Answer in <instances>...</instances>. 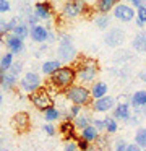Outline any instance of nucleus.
<instances>
[{
    "instance_id": "1",
    "label": "nucleus",
    "mask_w": 146,
    "mask_h": 151,
    "mask_svg": "<svg viewBox=\"0 0 146 151\" xmlns=\"http://www.w3.org/2000/svg\"><path fill=\"white\" fill-rule=\"evenodd\" d=\"M73 67L76 70V81L83 86L93 85L96 81V76L99 73V65L94 59L89 57H81L78 62H73Z\"/></svg>"
},
{
    "instance_id": "2",
    "label": "nucleus",
    "mask_w": 146,
    "mask_h": 151,
    "mask_svg": "<svg viewBox=\"0 0 146 151\" xmlns=\"http://www.w3.org/2000/svg\"><path fill=\"white\" fill-rule=\"evenodd\" d=\"M49 83L54 89H68L76 83V70L71 65H62L54 75L49 78Z\"/></svg>"
},
{
    "instance_id": "3",
    "label": "nucleus",
    "mask_w": 146,
    "mask_h": 151,
    "mask_svg": "<svg viewBox=\"0 0 146 151\" xmlns=\"http://www.w3.org/2000/svg\"><path fill=\"white\" fill-rule=\"evenodd\" d=\"M63 93H65V98H67L71 104L81 106V107H88V106H91V102H93L89 88L80 85V83H75L73 86L65 89Z\"/></svg>"
},
{
    "instance_id": "4",
    "label": "nucleus",
    "mask_w": 146,
    "mask_h": 151,
    "mask_svg": "<svg viewBox=\"0 0 146 151\" xmlns=\"http://www.w3.org/2000/svg\"><path fill=\"white\" fill-rule=\"evenodd\" d=\"M88 12L86 0H67L62 8V17L65 20H75Z\"/></svg>"
},
{
    "instance_id": "5",
    "label": "nucleus",
    "mask_w": 146,
    "mask_h": 151,
    "mask_svg": "<svg viewBox=\"0 0 146 151\" xmlns=\"http://www.w3.org/2000/svg\"><path fill=\"white\" fill-rule=\"evenodd\" d=\"M57 55L60 62H71L76 57V47L73 46V41L70 36L63 34L58 41V49H57Z\"/></svg>"
},
{
    "instance_id": "6",
    "label": "nucleus",
    "mask_w": 146,
    "mask_h": 151,
    "mask_svg": "<svg viewBox=\"0 0 146 151\" xmlns=\"http://www.w3.org/2000/svg\"><path fill=\"white\" fill-rule=\"evenodd\" d=\"M19 88L26 94H32V93L42 88V78L36 72H26L23 75V78L19 80Z\"/></svg>"
},
{
    "instance_id": "7",
    "label": "nucleus",
    "mask_w": 146,
    "mask_h": 151,
    "mask_svg": "<svg viewBox=\"0 0 146 151\" xmlns=\"http://www.w3.org/2000/svg\"><path fill=\"white\" fill-rule=\"evenodd\" d=\"M29 101H31V104L41 112L47 111L49 107L54 106V99H52L50 93H49L45 88H41V89H37L36 93L29 94Z\"/></svg>"
},
{
    "instance_id": "8",
    "label": "nucleus",
    "mask_w": 146,
    "mask_h": 151,
    "mask_svg": "<svg viewBox=\"0 0 146 151\" xmlns=\"http://www.w3.org/2000/svg\"><path fill=\"white\" fill-rule=\"evenodd\" d=\"M135 17H136V10L128 4H119L114 8V18L119 20V21L128 23V21H132Z\"/></svg>"
},
{
    "instance_id": "9",
    "label": "nucleus",
    "mask_w": 146,
    "mask_h": 151,
    "mask_svg": "<svg viewBox=\"0 0 146 151\" xmlns=\"http://www.w3.org/2000/svg\"><path fill=\"white\" fill-rule=\"evenodd\" d=\"M123 41H125V31L122 28H112L104 36V44L109 47H119L123 44Z\"/></svg>"
},
{
    "instance_id": "10",
    "label": "nucleus",
    "mask_w": 146,
    "mask_h": 151,
    "mask_svg": "<svg viewBox=\"0 0 146 151\" xmlns=\"http://www.w3.org/2000/svg\"><path fill=\"white\" fill-rule=\"evenodd\" d=\"M12 125L18 133H24V132H28L29 127H31V117H29V114L24 111L16 112L12 117Z\"/></svg>"
},
{
    "instance_id": "11",
    "label": "nucleus",
    "mask_w": 146,
    "mask_h": 151,
    "mask_svg": "<svg viewBox=\"0 0 146 151\" xmlns=\"http://www.w3.org/2000/svg\"><path fill=\"white\" fill-rule=\"evenodd\" d=\"M32 13L39 18V20H50L52 15H54V8H52V4L49 0H41V2H36L34 5V12Z\"/></svg>"
},
{
    "instance_id": "12",
    "label": "nucleus",
    "mask_w": 146,
    "mask_h": 151,
    "mask_svg": "<svg viewBox=\"0 0 146 151\" xmlns=\"http://www.w3.org/2000/svg\"><path fill=\"white\" fill-rule=\"evenodd\" d=\"M117 104L115 98L114 96H104V98L101 99H96V101L91 102V109H93L94 112H109L110 109H114Z\"/></svg>"
},
{
    "instance_id": "13",
    "label": "nucleus",
    "mask_w": 146,
    "mask_h": 151,
    "mask_svg": "<svg viewBox=\"0 0 146 151\" xmlns=\"http://www.w3.org/2000/svg\"><path fill=\"white\" fill-rule=\"evenodd\" d=\"M3 42H5L8 52H12L13 55H18V54H21L23 50H24V41L16 37V36H13L12 33H10L8 36H5Z\"/></svg>"
},
{
    "instance_id": "14",
    "label": "nucleus",
    "mask_w": 146,
    "mask_h": 151,
    "mask_svg": "<svg viewBox=\"0 0 146 151\" xmlns=\"http://www.w3.org/2000/svg\"><path fill=\"white\" fill-rule=\"evenodd\" d=\"M58 132L62 133V137L67 141H76L80 135H76V127L71 120H63L58 125Z\"/></svg>"
},
{
    "instance_id": "15",
    "label": "nucleus",
    "mask_w": 146,
    "mask_h": 151,
    "mask_svg": "<svg viewBox=\"0 0 146 151\" xmlns=\"http://www.w3.org/2000/svg\"><path fill=\"white\" fill-rule=\"evenodd\" d=\"M115 120H125L128 122L130 117H132V104H128L127 101L119 102V104L114 107V115H112Z\"/></svg>"
},
{
    "instance_id": "16",
    "label": "nucleus",
    "mask_w": 146,
    "mask_h": 151,
    "mask_svg": "<svg viewBox=\"0 0 146 151\" xmlns=\"http://www.w3.org/2000/svg\"><path fill=\"white\" fill-rule=\"evenodd\" d=\"M29 36H31V39L34 42L42 44L49 39V29L45 26H42V24H36V26H32L29 29Z\"/></svg>"
},
{
    "instance_id": "17",
    "label": "nucleus",
    "mask_w": 146,
    "mask_h": 151,
    "mask_svg": "<svg viewBox=\"0 0 146 151\" xmlns=\"http://www.w3.org/2000/svg\"><path fill=\"white\" fill-rule=\"evenodd\" d=\"M130 104L132 107L138 112H141V109L146 106V89H140V91H135L132 94V99H130Z\"/></svg>"
},
{
    "instance_id": "18",
    "label": "nucleus",
    "mask_w": 146,
    "mask_h": 151,
    "mask_svg": "<svg viewBox=\"0 0 146 151\" xmlns=\"http://www.w3.org/2000/svg\"><path fill=\"white\" fill-rule=\"evenodd\" d=\"M89 91H91V98H93V101H96V99H101V98H104V96H107L109 86H107L106 81H94L93 85H91Z\"/></svg>"
},
{
    "instance_id": "19",
    "label": "nucleus",
    "mask_w": 146,
    "mask_h": 151,
    "mask_svg": "<svg viewBox=\"0 0 146 151\" xmlns=\"http://www.w3.org/2000/svg\"><path fill=\"white\" fill-rule=\"evenodd\" d=\"M119 4H120V0H97L96 4H94V10L99 15H107Z\"/></svg>"
},
{
    "instance_id": "20",
    "label": "nucleus",
    "mask_w": 146,
    "mask_h": 151,
    "mask_svg": "<svg viewBox=\"0 0 146 151\" xmlns=\"http://www.w3.org/2000/svg\"><path fill=\"white\" fill-rule=\"evenodd\" d=\"M16 83H18V76L12 75L10 72L0 73V86H2V89H5V91H12V89L16 86Z\"/></svg>"
},
{
    "instance_id": "21",
    "label": "nucleus",
    "mask_w": 146,
    "mask_h": 151,
    "mask_svg": "<svg viewBox=\"0 0 146 151\" xmlns=\"http://www.w3.org/2000/svg\"><path fill=\"white\" fill-rule=\"evenodd\" d=\"M62 67V62L58 59H54V60H45L44 63L41 65V72L47 76H52L58 68Z\"/></svg>"
},
{
    "instance_id": "22",
    "label": "nucleus",
    "mask_w": 146,
    "mask_h": 151,
    "mask_svg": "<svg viewBox=\"0 0 146 151\" xmlns=\"http://www.w3.org/2000/svg\"><path fill=\"white\" fill-rule=\"evenodd\" d=\"M80 138H83V140L89 141V143L93 145L94 141H96L97 138H99V132H97L96 128L93 127V124H91V125H88L86 128L80 130Z\"/></svg>"
},
{
    "instance_id": "23",
    "label": "nucleus",
    "mask_w": 146,
    "mask_h": 151,
    "mask_svg": "<svg viewBox=\"0 0 146 151\" xmlns=\"http://www.w3.org/2000/svg\"><path fill=\"white\" fill-rule=\"evenodd\" d=\"M133 49L136 50V52H146V33L145 31H141V33H138L135 36V39H133L132 42Z\"/></svg>"
},
{
    "instance_id": "24",
    "label": "nucleus",
    "mask_w": 146,
    "mask_h": 151,
    "mask_svg": "<svg viewBox=\"0 0 146 151\" xmlns=\"http://www.w3.org/2000/svg\"><path fill=\"white\" fill-rule=\"evenodd\" d=\"M13 63L15 62H13V54L12 52L2 54V57H0V73H6L12 68Z\"/></svg>"
},
{
    "instance_id": "25",
    "label": "nucleus",
    "mask_w": 146,
    "mask_h": 151,
    "mask_svg": "<svg viewBox=\"0 0 146 151\" xmlns=\"http://www.w3.org/2000/svg\"><path fill=\"white\" fill-rule=\"evenodd\" d=\"M73 124H75V127H76L78 130H83V128L88 127V125L93 124V117H91L89 114H80L73 120Z\"/></svg>"
},
{
    "instance_id": "26",
    "label": "nucleus",
    "mask_w": 146,
    "mask_h": 151,
    "mask_svg": "<svg viewBox=\"0 0 146 151\" xmlns=\"http://www.w3.org/2000/svg\"><path fill=\"white\" fill-rule=\"evenodd\" d=\"M29 29H31V28H29L26 23H19L18 26H15V28H13L12 34H13V36H16V37H19V39H23V41H24L26 37L29 36Z\"/></svg>"
},
{
    "instance_id": "27",
    "label": "nucleus",
    "mask_w": 146,
    "mask_h": 151,
    "mask_svg": "<svg viewBox=\"0 0 146 151\" xmlns=\"http://www.w3.org/2000/svg\"><path fill=\"white\" fill-rule=\"evenodd\" d=\"M60 117H62V112L58 111L55 106H52V107L47 109V111H44V119L47 120V124H52V122L58 120Z\"/></svg>"
},
{
    "instance_id": "28",
    "label": "nucleus",
    "mask_w": 146,
    "mask_h": 151,
    "mask_svg": "<svg viewBox=\"0 0 146 151\" xmlns=\"http://www.w3.org/2000/svg\"><path fill=\"white\" fill-rule=\"evenodd\" d=\"M135 143L141 148V151L146 150V128L145 127H140L138 130H136V133H135Z\"/></svg>"
},
{
    "instance_id": "29",
    "label": "nucleus",
    "mask_w": 146,
    "mask_h": 151,
    "mask_svg": "<svg viewBox=\"0 0 146 151\" xmlns=\"http://www.w3.org/2000/svg\"><path fill=\"white\" fill-rule=\"evenodd\" d=\"M94 23H96V26L99 29H107L110 24V18H109V15H97L94 18Z\"/></svg>"
},
{
    "instance_id": "30",
    "label": "nucleus",
    "mask_w": 146,
    "mask_h": 151,
    "mask_svg": "<svg viewBox=\"0 0 146 151\" xmlns=\"http://www.w3.org/2000/svg\"><path fill=\"white\" fill-rule=\"evenodd\" d=\"M119 130V124L114 117H106V132L107 133H115Z\"/></svg>"
},
{
    "instance_id": "31",
    "label": "nucleus",
    "mask_w": 146,
    "mask_h": 151,
    "mask_svg": "<svg viewBox=\"0 0 146 151\" xmlns=\"http://www.w3.org/2000/svg\"><path fill=\"white\" fill-rule=\"evenodd\" d=\"M76 146H78V151H89L91 148H93V145H91L89 141H86V140H83V138L78 137V140H76Z\"/></svg>"
},
{
    "instance_id": "32",
    "label": "nucleus",
    "mask_w": 146,
    "mask_h": 151,
    "mask_svg": "<svg viewBox=\"0 0 146 151\" xmlns=\"http://www.w3.org/2000/svg\"><path fill=\"white\" fill-rule=\"evenodd\" d=\"M93 127L97 132L106 130V119H93Z\"/></svg>"
},
{
    "instance_id": "33",
    "label": "nucleus",
    "mask_w": 146,
    "mask_h": 151,
    "mask_svg": "<svg viewBox=\"0 0 146 151\" xmlns=\"http://www.w3.org/2000/svg\"><path fill=\"white\" fill-rule=\"evenodd\" d=\"M136 20L141 21L143 24H146V7H145V5L136 10Z\"/></svg>"
},
{
    "instance_id": "34",
    "label": "nucleus",
    "mask_w": 146,
    "mask_h": 151,
    "mask_svg": "<svg viewBox=\"0 0 146 151\" xmlns=\"http://www.w3.org/2000/svg\"><path fill=\"white\" fill-rule=\"evenodd\" d=\"M8 72L12 73V75H15V76H19V73L23 72V63H21V62H15Z\"/></svg>"
},
{
    "instance_id": "35",
    "label": "nucleus",
    "mask_w": 146,
    "mask_h": 151,
    "mask_svg": "<svg viewBox=\"0 0 146 151\" xmlns=\"http://www.w3.org/2000/svg\"><path fill=\"white\" fill-rule=\"evenodd\" d=\"M26 24H28V26H36V24H39V18L36 17L34 13H28L26 15Z\"/></svg>"
},
{
    "instance_id": "36",
    "label": "nucleus",
    "mask_w": 146,
    "mask_h": 151,
    "mask_svg": "<svg viewBox=\"0 0 146 151\" xmlns=\"http://www.w3.org/2000/svg\"><path fill=\"white\" fill-rule=\"evenodd\" d=\"M6 23H8V21H5L3 20V18H0V39H5V36H8V29H6Z\"/></svg>"
},
{
    "instance_id": "37",
    "label": "nucleus",
    "mask_w": 146,
    "mask_h": 151,
    "mask_svg": "<svg viewBox=\"0 0 146 151\" xmlns=\"http://www.w3.org/2000/svg\"><path fill=\"white\" fill-rule=\"evenodd\" d=\"M12 5H10L8 0H0V13H8Z\"/></svg>"
},
{
    "instance_id": "38",
    "label": "nucleus",
    "mask_w": 146,
    "mask_h": 151,
    "mask_svg": "<svg viewBox=\"0 0 146 151\" xmlns=\"http://www.w3.org/2000/svg\"><path fill=\"white\" fill-rule=\"evenodd\" d=\"M127 146H128V143H127L125 140H117L115 141V151H127Z\"/></svg>"
},
{
    "instance_id": "39",
    "label": "nucleus",
    "mask_w": 146,
    "mask_h": 151,
    "mask_svg": "<svg viewBox=\"0 0 146 151\" xmlns=\"http://www.w3.org/2000/svg\"><path fill=\"white\" fill-rule=\"evenodd\" d=\"M44 132H45L47 135H50V137H54V135L57 133V128H55L52 124H45V125H44Z\"/></svg>"
},
{
    "instance_id": "40",
    "label": "nucleus",
    "mask_w": 146,
    "mask_h": 151,
    "mask_svg": "<svg viewBox=\"0 0 146 151\" xmlns=\"http://www.w3.org/2000/svg\"><path fill=\"white\" fill-rule=\"evenodd\" d=\"M63 151H78L76 141H67V143H65V148H63Z\"/></svg>"
},
{
    "instance_id": "41",
    "label": "nucleus",
    "mask_w": 146,
    "mask_h": 151,
    "mask_svg": "<svg viewBox=\"0 0 146 151\" xmlns=\"http://www.w3.org/2000/svg\"><path fill=\"white\" fill-rule=\"evenodd\" d=\"M127 2H130V5H132L135 10H138L140 7H143V0H127Z\"/></svg>"
},
{
    "instance_id": "42",
    "label": "nucleus",
    "mask_w": 146,
    "mask_h": 151,
    "mask_svg": "<svg viewBox=\"0 0 146 151\" xmlns=\"http://www.w3.org/2000/svg\"><path fill=\"white\" fill-rule=\"evenodd\" d=\"M127 151H141V148H140L136 143H128V146H127Z\"/></svg>"
},
{
    "instance_id": "43",
    "label": "nucleus",
    "mask_w": 146,
    "mask_h": 151,
    "mask_svg": "<svg viewBox=\"0 0 146 151\" xmlns=\"http://www.w3.org/2000/svg\"><path fill=\"white\" fill-rule=\"evenodd\" d=\"M138 78L146 85V70H143V72H140V73H138Z\"/></svg>"
},
{
    "instance_id": "44",
    "label": "nucleus",
    "mask_w": 146,
    "mask_h": 151,
    "mask_svg": "<svg viewBox=\"0 0 146 151\" xmlns=\"http://www.w3.org/2000/svg\"><path fill=\"white\" fill-rule=\"evenodd\" d=\"M128 122H130V124H132V125H136V124H138V115H132Z\"/></svg>"
},
{
    "instance_id": "45",
    "label": "nucleus",
    "mask_w": 146,
    "mask_h": 151,
    "mask_svg": "<svg viewBox=\"0 0 146 151\" xmlns=\"http://www.w3.org/2000/svg\"><path fill=\"white\" fill-rule=\"evenodd\" d=\"M136 26H140V28H143V26H145V24H143V23H141V21H138V20H136Z\"/></svg>"
},
{
    "instance_id": "46",
    "label": "nucleus",
    "mask_w": 146,
    "mask_h": 151,
    "mask_svg": "<svg viewBox=\"0 0 146 151\" xmlns=\"http://www.w3.org/2000/svg\"><path fill=\"white\" fill-rule=\"evenodd\" d=\"M2 102H3V94H2V91H0V106H2Z\"/></svg>"
},
{
    "instance_id": "47",
    "label": "nucleus",
    "mask_w": 146,
    "mask_h": 151,
    "mask_svg": "<svg viewBox=\"0 0 146 151\" xmlns=\"http://www.w3.org/2000/svg\"><path fill=\"white\" fill-rule=\"evenodd\" d=\"M141 112H143V115H145V117H146V106H145V107L141 109Z\"/></svg>"
},
{
    "instance_id": "48",
    "label": "nucleus",
    "mask_w": 146,
    "mask_h": 151,
    "mask_svg": "<svg viewBox=\"0 0 146 151\" xmlns=\"http://www.w3.org/2000/svg\"><path fill=\"white\" fill-rule=\"evenodd\" d=\"M2 151H8V150H2Z\"/></svg>"
},
{
    "instance_id": "49",
    "label": "nucleus",
    "mask_w": 146,
    "mask_h": 151,
    "mask_svg": "<svg viewBox=\"0 0 146 151\" xmlns=\"http://www.w3.org/2000/svg\"><path fill=\"white\" fill-rule=\"evenodd\" d=\"M0 57H2V52H0Z\"/></svg>"
},
{
    "instance_id": "50",
    "label": "nucleus",
    "mask_w": 146,
    "mask_h": 151,
    "mask_svg": "<svg viewBox=\"0 0 146 151\" xmlns=\"http://www.w3.org/2000/svg\"><path fill=\"white\" fill-rule=\"evenodd\" d=\"M143 2H146V0H143Z\"/></svg>"
},
{
    "instance_id": "51",
    "label": "nucleus",
    "mask_w": 146,
    "mask_h": 151,
    "mask_svg": "<svg viewBox=\"0 0 146 151\" xmlns=\"http://www.w3.org/2000/svg\"><path fill=\"white\" fill-rule=\"evenodd\" d=\"M143 151H146V150H143Z\"/></svg>"
}]
</instances>
